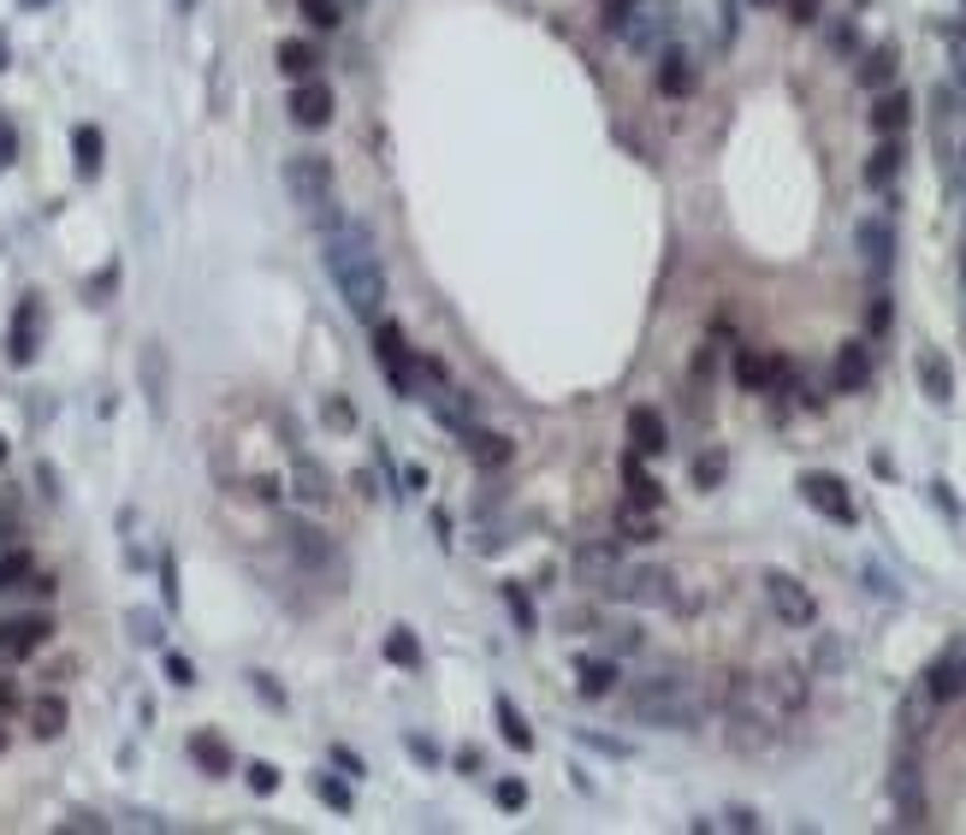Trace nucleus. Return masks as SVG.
<instances>
[{"label":"nucleus","mask_w":966,"mask_h":835,"mask_svg":"<svg viewBox=\"0 0 966 835\" xmlns=\"http://www.w3.org/2000/svg\"><path fill=\"white\" fill-rule=\"evenodd\" d=\"M889 78H896V54H889V48L866 54V66H860V83H866V90H884Z\"/></svg>","instance_id":"72a5a7b5"},{"label":"nucleus","mask_w":966,"mask_h":835,"mask_svg":"<svg viewBox=\"0 0 966 835\" xmlns=\"http://www.w3.org/2000/svg\"><path fill=\"white\" fill-rule=\"evenodd\" d=\"M499 729H504V741L516 746V753H534V729L522 723V711L510 706V699H499Z\"/></svg>","instance_id":"7c9ffc66"},{"label":"nucleus","mask_w":966,"mask_h":835,"mask_svg":"<svg viewBox=\"0 0 966 835\" xmlns=\"http://www.w3.org/2000/svg\"><path fill=\"white\" fill-rule=\"evenodd\" d=\"M12 362H31L36 356V302H19V320H12Z\"/></svg>","instance_id":"bb28decb"},{"label":"nucleus","mask_w":966,"mask_h":835,"mask_svg":"<svg viewBox=\"0 0 966 835\" xmlns=\"http://www.w3.org/2000/svg\"><path fill=\"white\" fill-rule=\"evenodd\" d=\"M167 676H172V687H196V670H190V657H179V652H167Z\"/></svg>","instance_id":"ea45409f"},{"label":"nucleus","mask_w":966,"mask_h":835,"mask_svg":"<svg viewBox=\"0 0 966 835\" xmlns=\"http://www.w3.org/2000/svg\"><path fill=\"white\" fill-rule=\"evenodd\" d=\"M753 7H777V0H753Z\"/></svg>","instance_id":"4d7b16f0"},{"label":"nucleus","mask_w":966,"mask_h":835,"mask_svg":"<svg viewBox=\"0 0 966 835\" xmlns=\"http://www.w3.org/2000/svg\"><path fill=\"white\" fill-rule=\"evenodd\" d=\"M291 119L297 125H309V130H320L332 119V90L320 78H303L297 90H291Z\"/></svg>","instance_id":"4468645a"},{"label":"nucleus","mask_w":966,"mask_h":835,"mask_svg":"<svg viewBox=\"0 0 966 835\" xmlns=\"http://www.w3.org/2000/svg\"><path fill=\"white\" fill-rule=\"evenodd\" d=\"M889 243H896V238H889L884 219H866V226H860V249H866V267H872L877 278L889 273Z\"/></svg>","instance_id":"4be33fe9"},{"label":"nucleus","mask_w":966,"mask_h":835,"mask_svg":"<svg viewBox=\"0 0 966 835\" xmlns=\"http://www.w3.org/2000/svg\"><path fill=\"white\" fill-rule=\"evenodd\" d=\"M499 805H510V812H522V805H529V788H522L516 776H510V782H499Z\"/></svg>","instance_id":"79ce46f5"},{"label":"nucleus","mask_w":966,"mask_h":835,"mask_svg":"<svg viewBox=\"0 0 966 835\" xmlns=\"http://www.w3.org/2000/svg\"><path fill=\"white\" fill-rule=\"evenodd\" d=\"M190 758H196L208 776H226L231 770V746L219 741V735H208V729H202V735H190Z\"/></svg>","instance_id":"412c9836"},{"label":"nucleus","mask_w":966,"mask_h":835,"mask_svg":"<svg viewBox=\"0 0 966 835\" xmlns=\"http://www.w3.org/2000/svg\"><path fill=\"white\" fill-rule=\"evenodd\" d=\"M948 48H955V71H961V83H966V19L948 24Z\"/></svg>","instance_id":"a19ab883"},{"label":"nucleus","mask_w":966,"mask_h":835,"mask_svg":"<svg viewBox=\"0 0 966 835\" xmlns=\"http://www.w3.org/2000/svg\"><path fill=\"white\" fill-rule=\"evenodd\" d=\"M31 551H7L0 557V593H12V587H24V581H31Z\"/></svg>","instance_id":"f704fd0d"},{"label":"nucleus","mask_w":966,"mask_h":835,"mask_svg":"<svg viewBox=\"0 0 966 835\" xmlns=\"http://www.w3.org/2000/svg\"><path fill=\"white\" fill-rule=\"evenodd\" d=\"M919 687L931 694V706H948V699H961V694H966V647H955V652L936 657Z\"/></svg>","instance_id":"9d476101"},{"label":"nucleus","mask_w":966,"mask_h":835,"mask_svg":"<svg viewBox=\"0 0 966 835\" xmlns=\"http://www.w3.org/2000/svg\"><path fill=\"white\" fill-rule=\"evenodd\" d=\"M800 497L818 510V516H830V522H842V527H854V497H848V487L837 474H800Z\"/></svg>","instance_id":"1a4fd4ad"},{"label":"nucleus","mask_w":966,"mask_h":835,"mask_svg":"<svg viewBox=\"0 0 966 835\" xmlns=\"http://www.w3.org/2000/svg\"><path fill=\"white\" fill-rule=\"evenodd\" d=\"M71 155H78L83 179H95V172H101V130L95 125H78V130H71Z\"/></svg>","instance_id":"cd10ccee"},{"label":"nucleus","mask_w":966,"mask_h":835,"mask_svg":"<svg viewBox=\"0 0 966 835\" xmlns=\"http://www.w3.org/2000/svg\"><path fill=\"white\" fill-rule=\"evenodd\" d=\"M617 534H623V539H658L652 510H647V504H623V510H617Z\"/></svg>","instance_id":"c756f323"},{"label":"nucleus","mask_w":966,"mask_h":835,"mask_svg":"<svg viewBox=\"0 0 966 835\" xmlns=\"http://www.w3.org/2000/svg\"><path fill=\"white\" fill-rule=\"evenodd\" d=\"M712 711V694L694 676H652L628 687V717L647 729H700Z\"/></svg>","instance_id":"7ed1b4c3"},{"label":"nucleus","mask_w":966,"mask_h":835,"mask_svg":"<svg viewBox=\"0 0 966 835\" xmlns=\"http://www.w3.org/2000/svg\"><path fill=\"white\" fill-rule=\"evenodd\" d=\"M285 184H291V196L303 202V214L309 219H327V214H339V190H332V167L320 155H297L285 167Z\"/></svg>","instance_id":"20e7f679"},{"label":"nucleus","mask_w":966,"mask_h":835,"mask_svg":"<svg viewBox=\"0 0 966 835\" xmlns=\"http://www.w3.org/2000/svg\"><path fill=\"white\" fill-rule=\"evenodd\" d=\"M379 652H386V664H404V670H416V664H421V647H416V634H409V628H391Z\"/></svg>","instance_id":"2f4dec72"},{"label":"nucleus","mask_w":966,"mask_h":835,"mask_svg":"<svg viewBox=\"0 0 966 835\" xmlns=\"http://www.w3.org/2000/svg\"><path fill=\"white\" fill-rule=\"evenodd\" d=\"M576 676H581V682H576L581 694L599 699V694H611V687H617V664H605V657H581V664H576Z\"/></svg>","instance_id":"393cba45"},{"label":"nucleus","mask_w":966,"mask_h":835,"mask_svg":"<svg viewBox=\"0 0 966 835\" xmlns=\"http://www.w3.org/2000/svg\"><path fill=\"white\" fill-rule=\"evenodd\" d=\"M463 445H468V457H475L480 468H504V462H510V438H504V433L468 427V438H463Z\"/></svg>","instance_id":"aec40b11"},{"label":"nucleus","mask_w":966,"mask_h":835,"mask_svg":"<svg viewBox=\"0 0 966 835\" xmlns=\"http://www.w3.org/2000/svg\"><path fill=\"white\" fill-rule=\"evenodd\" d=\"M0 753H7V735H0Z\"/></svg>","instance_id":"bf43d9fd"},{"label":"nucleus","mask_w":966,"mask_h":835,"mask_svg":"<svg viewBox=\"0 0 966 835\" xmlns=\"http://www.w3.org/2000/svg\"><path fill=\"white\" fill-rule=\"evenodd\" d=\"M297 12L315 24V31H339V19H344L339 0H297Z\"/></svg>","instance_id":"c9c22d12"},{"label":"nucleus","mask_w":966,"mask_h":835,"mask_svg":"<svg viewBox=\"0 0 966 835\" xmlns=\"http://www.w3.org/2000/svg\"><path fill=\"white\" fill-rule=\"evenodd\" d=\"M896 172H901V142L884 137V142H877V155L866 160V184L884 190V184H896Z\"/></svg>","instance_id":"b1692460"},{"label":"nucleus","mask_w":966,"mask_h":835,"mask_svg":"<svg viewBox=\"0 0 966 835\" xmlns=\"http://www.w3.org/2000/svg\"><path fill=\"white\" fill-rule=\"evenodd\" d=\"M830 379H837V391H866L872 386V350L866 344H842Z\"/></svg>","instance_id":"dca6fc26"},{"label":"nucleus","mask_w":966,"mask_h":835,"mask_svg":"<svg viewBox=\"0 0 966 835\" xmlns=\"http://www.w3.org/2000/svg\"><path fill=\"white\" fill-rule=\"evenodd\" d=\"M291 546H297V557H303V569H327L332 581H344V557L327 546L320 534H309V527H291Z\"/></svg>","instance_id":"f3484780"},{"label":"nucleus","mask_w":966,"mask_h":835,"mask_svg":"<svg viewBox=\"0 0 966 835\" xmlns=\"http://www.w3.org/2000/svg\"><path fill=\"white\" fill-rule=\"evenodd\" d=\"M374 356H379V368H386L391 391L409 398V391H416V362H409V344H404V332L391 327V320H374Z\"/></svg>","instance_id":"6e6552de"},{"label":"nucleus","mask_w":966,"mask_h":835,"mask_svg":"<svg viewBox=\"0 0 966 835\" xmlns=\"http://www.w3.org/2000/svg\"><path fill=\"white\" fill-rule=\"evenodd\" d=\"M0 462H7V438H0Z\"/></svg>","instance_id":"6e6d98bb"},{"label":"nucleus","mask_w":966,"mask_h":835,"mask_svg":"<svg viewBox=\"0 0 966 835\" xmlns=\"http://www.w3.org/2000/svg\"><path fill=\"white\" fill-rule=\"evenodd\" d=\"M724 824H729V830H759V817L748 812V805H729V812H724Z\"/></svg>","instance_id":"49530a36"},{"label":"nucleus","mask_w":966,"mask_h":835,"mask_svg":"<svg viewBox=\"0 0 966 835\" xmlns=\"http://www.w3.org/2000/svg\"><path fill=\"white\" fill-rule=\"evenodd\" d=\"M48 634H54L48 617H12V622H0V657H31V652L48 647Z\"/></svg>","instance_id":"f8f14e48"},{"label":"nucleus","mask_w":966,"mask_h":835,"mask_svg":"<svg viewBox=\"0 0 966 835\" xmlns=\"http://www.w3.org/2000/svg\"><path fill=\"white\" fill-rule=\"evenodd\" d=\"M315 794H320V800H327V805H332V812H350V788L339 782V776H320V782H315Z\"/></svg>","instance_id":"e433bc0d"},{"label":"nucleus","mask_w":966,"mask_h":835,"mask_svg":"<svg viewBox=\"0 0 966 835\" xmlns=\"http://www.w3.org/2000/svg\"><path fill=\"white\" fill-rule=\"evenodd\" d=\"M623 480H628V504H647V510H658L664 504V492H658V480L640 468V457H628L623 462Z\"/></svg>","instance_id":"a878e982"},{"label":"nucleus","mask_w":966,"mask_h":835,"mask_svg":"<svg viewBox=\"0 0 966 835\" xmlns=\"http://www.w3.org/2000/svg\"><path fill=\"white\" fill-rule=\"evenodd\" d=\"M250 788H255V794H273V788H280V770H273V765H250Z\"/></svg>","instance_id":"c03bdc74"},{"label":"nucleus","mask_w":966,"mask_h":835,"mask_svg":"<svg viewBox=\"0 0 966 835\" xmlns=\"http://www.w3.org/2000/svg\"><path fill=\"white\" fill-rule=\"evenodd\" d=\"M807 706V682L795 670H759V676L729 682V723H736V746H765L777 729H788Z\"/></svg>","instance_id":"f03ea898"},{"label":"nucleus","mask_w":966,"mask_h":835,"mask_svg":"<svg viewBox=\"0 0 966 835\" xmlns=\"http://www.w3.org/2000/svg\"><path fill=\"white\" fill-rule=\"evenodd\" d=\"M617 569H623L617 539H593V546L576 551V581H588V587H599V593L611 587V575H617Z\"/></svg>","instance_id":"9b49d317"},{"label":"nucleus","mask_w":966,"mask_h":835,"mask_svg":"<svg viewBox=\"0 0 966 835\" xmlns=\"http://www.w3.org/2000/svg\"><path fill=\"white\" fill-rule=\"evenodd\" d=\"M315 231H320V255H327V273H332V285L344 290V302L356 314L379 320V309H386V267H379L368 231H362L344 208L315 219Z\"/></svg>","instance_id":"f257e3e1"},{"label":"nucleus","mask_w":966,"mask_h":835,"mask_svg":"<svg viewBox=\"0 0 966 835\" xmlns=\"http://www.w3.org/2000/svg\"><path fill=\"white\" fill-rule=\"evenodd\" d=\"M0 71H7V42H0Z\"/></svg>","instance_id":"5fc2aeb1"},{"label":"nucleus","mask_w":966,"mask_h":835,"mask_svg":"<svg viewBox=\"0 0 966 835\" xmlns=\"http://www.w3.org/2000/svg\"><path fill=\"white\" fill-rule=\"evenodd\" d=\"M611 598H623V605H652V610H664V605H677V575L670 569H647V563H623L617 575H611Z\"/></svg>","instance_id":"39448f33"},{"label":"nucleus","mask_w":966,"mask_h":835,"mask_svg":"<svg viewBox=\"0 0 966 835\" xmlns=\"http://www.w3.org/2000/svg\"><path fill=\"white\" fill-rule=\"evenodd\" d=\"M907 119H913V101H907L901 90H877V101H872V130L877 137H901Z\"/></svg>","instance_id":"a211bd4d"},{"label":"nucleus","mask_w":966,"mask_h":835,"mask_svg":"<svg viewBox=\"0 0 966 835\" xmlns=\"http://www.w3.org/2000/svg\"><path fill=\"white\" fill-rule=\"evenodd\" d=\"M12 706H19V682L0 676V711H12Z\"/></svg>","instance_id":"603ef678"},{"label":"nucleus","mask_w":966,"mask_h":835,"mask_svg":"<svg viewBox=\"0 0 966 835\" xmlns=\"http://www.w3.org/2000/svg\"><path fill=\"white\" fill-rule=\"evenodd\" d=\"M510 610H516V622H522V628H534V610H529V598H522L516 587H510Z\"/></svg>","instance_id":"8fccbe9b"},{"label":"nucleus","mask_w":966,"mask_h":835,"mask_svg":"<svg viewBox=\"0 0 966 835\" xmlns=\"http://www.w3.org/2000/svg\"><path fill=\"white\" fill-rule=\"evenodd\" d=\"M919 386H925L931 403H948V398H955V368H948V356L925 350V356H919Z\"/></svg>","instance_id":"6ab92c4d"},{"label":"nucleus","mask_w":966,"mask_h":835,"mask_svg":"<svg viewBox=\"0 0 966 835\" xmlns=\"http://www.w3.org/2000/svg\"><path fill=\"white\" fill-rule=\"evenodd\" d=\"M130 634H137L143 647H155V640H160V622L149 617V610H130Z\"/></svg>","instance_id":"58836bf2"},{"label":"nucleus","mask_w":966,"mask_h":835,"mask_svg":"<svg viewBox=\"0 0 966 835\" xmlns=\"http://www.w3.org/2000/svg\"><path fill=\"white\" fill-rule=\"evenodd\" d=\"M783 7H788V19H795V24H812L818 12H825V0H783Z\"/></svg>","instance_id":"37998d69"},{"label":"nucleus","mask_w":966,"mask_h":835,"mask_svg":"<svg viewBox=\"0 0 966 835\" xmlns=\"http://www.w3.org/2000/svg\"><path fill=\"white\" fill-rule=\"evenodd\" d=\"M31 717H36V735H42V741H54V735L66 729V699H54V694H48V699H36V711H31Z\"/></svg>","instance_id":"473e14b6"},{"label":"nucleus","mask_w":966,"mask_h":835,"mask_svg":"<svg viewBox=\"0 0 966 835\" xmlns=\"http://www.w3.org/2000/svg\"><path fill=\"white\" fill-rule=\"evenodd\" d=\"M628 445H635V457H658V450L670 445V427H664V415L658 409H628Z\"/></svg>","instance_id":"2eb2a0df"},{"label":"nucleus","mask_w":966,"mask_h":835,"mask_svg":"<svg viewBox=\"0 0 966 835\" xmlns=\"http://www.w3.org/2000/svg\"><path fill=\"white\" fill-rule=\"evenodd\" d=\"M12 155H19V137H12V125H7V119H0V167H7V160H12Z\"/></svg>","instance_id":"de8ad7c7"},{"label":"nucleus","mask_w":966,"mask_h":835,"mask_svg":"<svg viewBox=\"0 0 966 835\" xmlns=\"http://www.w3.org/2000/svg\"><path fill=\"white\" fill-rule=\"evenodd\" d=\"M332 758H339V765H344V776H362V770H368V765H362L356 753H344V746H339V753H332Z\"/></svg>","instance_id":"864d4df0"},{"label":"nucleus","mask_w":966,"mask_h":835,"mask_svg":"<svg viewBox=\"0 0 966 835\" xmlns=\"http://www.w3.org/2000/svg\"><path fill=\"white\" fill-rule=\"evenodd\" d=\"M872 332H889V297L872 302Z\"/></svg>","instance_id":"3c124183"},{"label":"nucleus","mask_w":966,"mask_h":835,"mask_svg":"<svg viewBox=\"0 0 966 835\" xmlns=\"http://www.w3.org/2000/svg\"><path fill=\"white\" fill-rule=\"evenodd\" d=\"M628 19H635V0H611V7H605V24H611V31H623Z\"/></svg>","instance_id":"a18cd8bd"},{"label":"nucleus","mask_w":966,"mask_h":835,"mask_svg":"<svg viewBox=\"0 0 966 835\" xmlns=\"http://www.w3.org/2000/svg\"><path fill=\"white\" fill-rule=\"evenodd\" d=\"M765 598H771V610H777V622H788V628H812L818 622V598L800 587L795 575H783V569L765 575Z\"/></svg>","instance_id":"0eeeda50"},{"label":"nucleus","mask_w":966,"mask_h":835,"mask_svg":"<svg viewBox=\"0 0 966 835\" xmlns=\"http://www.w3.org/2000/svg\"><path fill=\"white\" fill-rule=\"evenodd\" d=\"M60 830H90V835H101V830H107V824H101V817H90V812H78V817H66V824H60Z\"/></svg>","instance_id":"09e8293b"},{"label":"nucleus","mask_w":966,"mask_h":835,"mask_svg":"<svg viewBox=\"0 0 966 835\" xmlns=\"http://www.w3.org/2000/svg\"><path fill=\"white\" fill-rule=\"evenodd\" d=\"M961 278H966V255H961Z\"/></svg>","instance_id":"13d9d810"},{"label":"nucleus","mask_w":966,"mask_h":835,"mask_svg":"<svg viewBox=\"0 0 966 835\" xmlns=\"http://www.w3.org/2000/svg\"><path fill=\"white\" fill-rule=\"evenodd\" d=\"M694 480H700V487L712 492L717 480H724V457H717V450H712V457H700V462H694Z\"/></svg>","instance_id":"4c0bfd02"},{"label":"nucleus","mask_w":966,"mask_h":835,"mask_svg":"<svg viewBox=\"0 0 966 835\" xmlns=\"http://www.w3.org/2000/svg\"><path fill=\"white\" fill-rule=\"evenodd\" d=\"M24 7H42V0H24Z\"/></svg>","instance_id":"052dcab7"},{"label":"nucleus","mask_w":966,"mask_h":835,"mask_svg":"<svg viewBox=\"0 0 966 835\" xmlns=\"http://www.w3.org/2000/svg\"><path fill=\"white\" fill-rule=\"evenodd\" d=\"M658 90H664V95H687V90H694V66H687V54H664V66H658Z\"/></svg>","instance_id":"c85d7f7f"},{"label":"nucleus","mask_w":966,"mask_h":835,"mask_svg":"<svg viewBox=\"0 0 966 835\" xmlns=\"http://www.w3.org/2000/svg\"><path fill=\"white\" fill-rule=\"evenodd\" d=\"M315 66H320V54H315V42H280V71L291 83H303V78H315Z\"/></svg>","instance_id":"5701e85b"},{"label":"nucleus","mask_w":966,"mask_h":835,"mask_svg":"<svg viewBox=\"0 0 966 835\" xmlns=\"http://www.w3.org/2000/svg\"><path fill=\"white\" fill-rule=\"evenodd\" d=\"M889 800H896V824L901 830H925V770H919L913 746L896 758L889 770Z\"/></svg>","instance_id":"423d86ee"},{"label":"nucleus","mask_w":966,"mask_h":835,"mask_svg":"<svg viewBox=\"0 0 966 835\" xmlns=\"http://www.w3.org/2000/svg\"><path fill=\"white\" fill-rule=\"evenodd\" d=\"M736 379H741V391H777L783 379H788V362L783 356H759V350H741V356H736Z\"/></svg>","instance_id":"ddd939ff"}]
</instances>
